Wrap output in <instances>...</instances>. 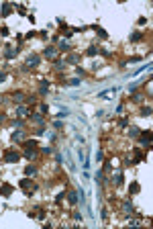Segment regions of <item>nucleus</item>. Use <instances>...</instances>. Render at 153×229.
<instances>
[{"instance_id":"nucleus-21","label":"nucleus","mask_w":153,"mask_h":229,"mask_svg":"<svg viewBox=\"0 0 153 229\" xmlns=\"http://www.w3.org/2000/svg\"><path fill=\"white\" fill-rule=\"evenodd\" d=\"M23 137H25L23 131H14V133H12V141H23Z\"/></svg>"},{"instance_id":"nucleus-25","label":"nucleus","mask_w":153,"mask_h":229,"mask_svg":"<svg viewBox=\"0 0 153 229\" xmlns=\"http://www.w3.org/2000/svg\"><path fill=\"white\" fill-rule=\"evenodd\" d=\"M35 172H37L35 166H27V168H25V174H27V176H31V174H35Z\"/></svg>"},{"instance_id":"nucleus-34","label":"nucleus","mask_w":153,"mask_h":229,"mask_svg":"<svg viewBox=\"0 0 153 229\" xmlns=\"http://www.w3.org/2000/svg\"><path fill=\"white\" fill-rule=\"evenodd\" d=\"M4 119H6V117H4V113H0V121H4Z\"/></svg>"},{"instance_id":"nucleus-30","label":"nucleus","mask_w":153,"mask_h":229,"mask_svg":"<svg viewBox=\"0 0 153 229\" xmlns=\"http://www.w3.org/2000/svg\"><path fill=\"white\" fill-rule=\"evenodd\" d=\"M0 35H2V37H6V35H8V29H6V27H2V29H0Z\"/></svg>"},{"instance_id":"nucleus-22","label":"nucleus","mask_w":153,"mask_h":229,"mask_svg":"<svg viewBox=\"0 0 153 229\" xmlns=\"http://www.w3.org/2000/svg\"><path fill=\"white\" fill-rule=\"evenodd\" d=\"M131 209H133V207H131V203H122V213H125V215H129V213H131Z\"/></svg>"},{"instance_id":"nucleus-1","label":"nucleus","mask_w":153,"mask_h":229,"mask_svg":"<svg viewBox=\"0 0 153 229\" xmlns=\"http://www.w3.org/2000/svg\"><path fill=\"white\" fill-rule=\"evenodd\" d=\"M19 160H21V153H19V151H6V153H4V162H6V164H16Z\"/></svg>"},{"instance_id":"nucleus-20","label":"nucleus","mask_w":153,"mask_h":229,"mask_svg":"<svg viewBox=\"0 0 153 229\" xmlns=\"http://www.w3.org/2000/svg\"><path fill=\"white\" fill-rule=\"evenodd\" d=\"M112 182H115V186H120L122 184V172H118L115 178H112Z\"/></svg>"},{"instance_id":"nucleus-24","label":"nucleus","mask_w":153,"mask_h":229,"mask_svg":"<svg viewBox=\"0 0 153 229\" xmlns=\"http://www.w3.org/2000/svg\"><path fill=\"white\" fill-rule=\"evenodd\" d=\"M10 12V4H2V16H8Z\"/></svg>"},{"instance_id":"nucleus-32","label":"nucleus","mask_w":153,"mask_h":229,"mask_svg":"<svg viewBox=\"0 0 153 229\" xmlns=\"http://www.w3.org/2000/svg\"><path fill=\"white\" fill-rule=\"evenodd\" d=\"M141 98H143L141 94H135V96H133V100H135V102H141Z\"/></svg>"},{"instance_id":"nucleus-14","label":"nucleus","mask_w":153,"mask_h":229,"mask_svg":"<svg viewBox=\"0 0 153 229\" xmlns=\"http://www.w3.org/2000/svg\"><path fill=\"white\" fill-rule=\"evenodd\" d=\"M70 49H72V47H70L68 41H59V49H57V51H65V53H68Z\"/></svg>"},{"instance_id":"nucleus-9","label":"nucleus","mask_w":153,"mask_h":229,"mask_svg":"<svg viewBox=\"0 0 153 229\" xmlns=\"http://www.w3.org/2000/svg\"><path fill=\"white\" fill-rule=\"evenodd\" d=\"M31 121H33L35 125H43V123H45V119H43L41 115H37V113H33V115H31Z\"/></svg>"},{"instance_id":"nucleus-13","label":"nucleus","mask_w":153,"mask_h":229,"mask_svg":"<svg viewBox=\"0 0 153 229\" xmlns=\"http://www.w3.org/2000/svg\"><path fill=\"white\" fill-rule=\"evenodd\" d=\"M139 117H151V106H143L139 111Z\"/></svg>"},{"instance_id":"nucleus-4","label":"nucleus","mask_w":153,"mask_h":229,"mask_svg":"<svg viewBox=\"0 0 153 229\" xmlns=\"http://www.w3.org/2000/svg\"><path fill=\"white\" fill-rule=\"evenodd\" d=\"M19 186H21L23 190H31V188L35 190V184H33V180H29V178H23V180L19 182Z\"/></svg>"},{"instance_id":"nucleus-5","label":"nucleus","mask_w":153,"mask_h":229,"mask_svg":"<svg viewBox=\"0 0 153 229\" xmlns=\"http://www.w3.org/2000/svg\"><path fill=\"white\" fill-rule=\"evenodd\" d=\"M39 92H41V96H45V94L49 92V82H47V80H41V82H39Z\"/></svg>"},{"instance_id":"nucleus-17","label":"nucleus","mask_w":153,"mask_h":229,"mask_svg":"<svg viewBox=\"0 0 153 229\" xmlns=\"http://www.w3.org/2000/svg\"><path fill=\"white\" fill-rule=\"evenodd\" d=\"M141 39H143V33H141V31H135V33L131 35V41H141Z\"/></svg>"},{"instance_id":"nucleus-11","label":"nucleus","mask_w":153,"mask_h":229,"mask_svg":"<svg viewBox=\"0 0 153 229\" xmlns=\"http://www.w3.org/2000/svg\"><path fill=\"white\" fill-rule=\"evenodd\" d=\"M65 61H68V63H78V61H80V55H78V53H72V55L65 57Z\"/></svg>"},{"instance_id":"nucleus-7","label":"nucleus","mask_w":153,"mask_h":229,"mask_svg":"<svg viewBox=\"0 0 153 229\" xmlns=\"http://www.w3.org/2000/svg\"><path fill=\"white\" fill-rule=\"evenodd\" d=\"M139 135H141V143H143V145H149V143H151V133H149V131H143V133H139Z\"/></svg>"},{"instance_id":"nucleus-29","label":"nucleus","mask_w":153,"mask_h":229,"mask_svg":"<svg viewBox=\"0 0 153 229\" xmlns=\"http://www.w3.org/2000/svg\"><path fill=\"white\" fill-rule=\"evenodd\" d=\"M23 145H25V147H37V143H35V141H25Z\"/></svg>"},{"instance_id":"nucleus-31","label":"nucleus","mask_w":153,"mask_h":229,"mask_svg":"<svg viewBox=\"0 0 153 229\" xmlns=\"http://www.w3.org/2000/svg\"><path fill=\"white\" fill-rule=\"evenodd\" d=\"M63 196H65V192H59V194H57V198H55V200H57V203H61V200H63Z\"/></svg>"},{"instance_id":"nucleus-19","label":"nucleus","mask_w":153,"mask_h":229,"mask_svg":"<svg viewBox=\"0 0 153 229\" xmlns=\"http://www.w3.org/2000/svg\"><path fill=\"white\" fill-rule=\"evenodd\" d=\"M35 153H37V149H35V147H25V156H27V158H33Z\"/></svg>"},{"instance_id":"nucleus-15","label":"nucleus","mask_w":153,"mask_h":229,"mask_svg":"<svg viewBox=\"0 0 153 229\" xmlns=\"http://www.w3.org/2000/svg\"><path fill=\"white\" fill-rule=\"evenodd\" d=\"M78 196H80L78 192H70V194H68V200H70V205H76V203H78Z\"/></svg>"},{"instance_id":"nucleus-3","label":"nucleus","mask_w":153,"mask_h":229,"mask_svg":"<svg viewBox=\"0 0 153 229\" xmlns=\"http://www.w3.org/2000/svg\"><path fill=\"white\" fill-rule=\"evenodd\" d=\"M12 190H14L12 184H2V188H0V196H10Z\"/></svg>"},{"instance_id":"nucleus-33","label":"nucleus","mask_w":153,"mask_h":229,"mask_svg":"<svg viewBox=\"0 0 153 229\" xmlns=\"http://www.w3.org/2000/svg\"><path fill=\"white\" fill-rule=\"evenodd\" d=\"M4 80H6V74H4V72H0V82H4Z\"/></svg>"},{"instance_id":"nucleus-26","label":"nucleus","mask_w":153,"mask_h":229,"mask_svg":"<svg viewBox=\"0 0 153 229\" xmlns=\"http://www.w3.org/2000/svg\"><path fill=\"white\" fill-rule=\"evenodd\" d=\"M129 192H133V194H135V192H139V184H137V182H133L131 186H129Z\"/></svg>"},{"instance_id":"nucleus-27","label":"nucleus","mask_w":153,"mask_h":229,"mask_svg":"<svg viewBox=\"0 0 153 229\" xmlns=\"http://www.w3.org/2000/svg\"><path fill=\"white\" fill-rule=\"evenodd\" d=\"M86 53H88V55H96V53H98V47H88V51H86Z\"/></svg>"},{"instance_id":"nucleus-18","label":"nucleus","mask_w":153,"mask_h":229,"mask_svg":"<svg viewBox=\"0 0 153 229\" xmlns=\"http://www.w3.org/2000/svg\"><path fill=\"white\" fill-rule=\"evenodd\" d=\"M139 133H141V129H137V127H129V135H131V137H139Z\"/></svg>"},{"instance_id":"nucleus-8","label":"nucleus","mask_w":153,"mask_h":229,"mask_svg":"<svg viewBox=\"0 0 153 229\" xmlns=\"http://www.w3.org/2000/svg\"><path fill=\"white\" fill-rule=\"evenodd\" d=\"M27 115H29V108L23 106V104H19L16 106V117H27Z\"/></svg>"},{"instance_id":"nucleus-28","label":"nucleus","mask_w":153,"mask_h":229,"mask_svg":"<svg viewBox=\"0 0 153 229\" xmlns=\"http://www.w3.org/2000/svg\"><path fill=\"white\" fill-rule=\"evenodd\" d=\"M55 68H57V70H63L65 66H63V61H61V59H55Z\"/></svg>"},{"instance_id":"nucleus-16","label":"nucleus","mask_w":153,"mask_h":229,"mask_svg":"<svg viewBox=\"0 0 153 229\" xmlns=\"http://www.w3.org/2000/svg\"><path fill=\"white\" fill-rule=\"evenodd\" d=\"M12 100H14V102H23V100H25V94H23V92H14V94H12Z\"/></svg>"},{"instance_id":"nucleus-23","label":"nucleus","mask_w":153,"mask_h":229,"mask_svg":"<svg viewBox=\"0 0 153 229\" xmlns=\"http://www.w3.org/2000/svg\"><path fill=\"white\" fill-rule=\"evenodd\" d=\"M68 84H70V86H80L82 80H80V78H72V80H68Z\"/></svg>"},{"instance_id":"nucleus-6","label":"nucleus","mask_w":153,"mask_h":229,"mask_svg":"<svg viewBox=\"0 0 153 229\" xmlns=\"http://www.w3.org/2000/svg\"><path fill=\"white\" fill-rule=\"evenodd\" d=\"M43 55H45V57H49V59H51V57H55V55H57V49H55V47H45V51H43Z\"/></svg>"},{"instance_id":"nucleus-10","label":"nucleus","mask_w":153,"mask_h":229,"mask_svg":"<svg viewBox=\"0 0 153 229\" xmlns=\"http://www.w3.org/2000/svg\"><path fill=\"white\" fill-rule=\"evenodd\" d=\"M16 53H19V47H16V49H14V47H6V51H4V55H6L8 59H10V57H14Z\"/></svg>"},{"instance_id":"nucleus-2","label":"nucleus","mask_w":153,"mask_h":229,"mask_svg":"<svg viewBox=\"0 0 153 229\" xmlns=\"http://www.w3.org/2000/svg\"><path fill=\"white\" fill-rule=\"evenodd\" d=\"M39 63H41V57H39V55H29L25 66H27V68H37Z\"/></svg>"},{"instance_id":"nucleus-12","label":"nucleus","mask_w":153,"mask_h":229,"mask_svg":"<svg viewBox=\"0 0 153 229\" xmlns=\"http://www.w3.org/2000/svg\"><path fill=\"white\" fill-rule=\"evenodd\" d=\"M92 29H94V31H96V33H98V35H100V37H102V39H106V37H108V33H106V31H104V29H100V27H98V25H94V27H92Z\"/></svg>"}]
</instances>
